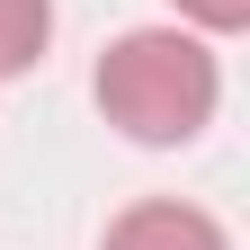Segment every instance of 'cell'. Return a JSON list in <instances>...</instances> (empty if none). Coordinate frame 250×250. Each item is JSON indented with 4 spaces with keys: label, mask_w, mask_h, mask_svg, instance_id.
<instances>
[{
    "label": "cell",
    "mask_w": 250,
    "mask_h": 250,
    "mask_svg": "<svg viewBox=\"0 0 250 250\" xmlns=\"http://www.w3.org/2000/svg\"><path fill=\"white\" fill-rule=\"evenodd\" d=\"M214 99H224V72H214V45L188 36V27H134L99 54V107L116 134L134 143H188L206 134Z\"/></svg>",
    "instance_id": "1"
},
{
    "label": "cell",
    "mask_w": 250,
    "mask_h": 250,
    "mask_svg": "<svg viewBox=\"0 0 250 250\" xmlns=\"http://www.w3.org/2000/svg\"><path fill=\"white\" fill-rule=\"evenodd\" d=\"M99 250H232L224 224H214L206 206H179V197H143V206H125L107 241Z\"/></svg>",
    "instance_id": "2"
},
{
    "label": "cell",
    "mask_w": 250,
    "mask_h": 250,
    "mask_svg": "<svg viewBox=\"0 0 250 250\" xmlns=\"http://www.w3.org/2000/svg\"><path fill=\"white\" fill-rule=\"evenodd\" d=\"M45 36H54V0H0V81L45 62Z\"/></svg>",
    "instance_id": "3"
},
{
    "label": "cell",
    "mask_w": 250,
    "mask_h": 250,
    "mask_svg": "<svg viewBox=\"0 0 250 250\" xmlns=\"http://www.w3.org/2000/svg\"><path fill=\"white\" fill-rule=\"evenodd\" d=\"M179 9H188V18H197V27H206V36H232V27L250 18V0H179Z\"/></svg>",
    "instance_id": "4"
}]
</instances>
